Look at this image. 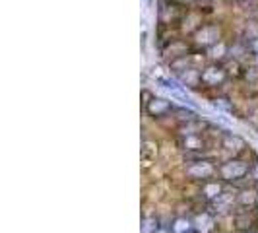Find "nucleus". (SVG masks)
Segmentation results:
<instances>
[{
  "label": "nucleus",
  "instance_id": "14",
  "mask_svg": "<svg viewBox=\"0 0 258 233\" xmlns=\"http://www.w3.org/2000/svg\"><path fill=\"white\" fill-rule=\"evenodd\" d=\"M179 119L181 121H192L194 119V111H190V109H179Z\"/></svg>",
  "mask_w": 258,
  "mask_h": 233
},
{
  "label": "nucleus",
  "instance_id": "17",
  "mask_svg": "<svg viewBox=\"0 0 258 233\" xmlns=\"http://www.w3.org/2000/svg\"><path fill=\"white\" fill-rule=\"evenodd\" d=\"M249 49H251V51L255 53V56H257L258 54V37H255V39L249 43Z\"/></svg>",
  "mask_w": 258,
  "mask_h": 233
},
{
  "label": "nucleus",
  "instance_id": "4",
  "mask_svg": "<svg viewBox=\"0 0 258 233\" xmlns=\"http://www.w3.org/2000/svg\"><path fill=\"white\" fill-rule=\"evenodd\" d=\"M249 171V167H247V163H243V161H227L223 167H221V175L225 177V179H239V177H243L245 173Z\"/></svg>",
  "mask_w": 258,
  "mask_h": 233
},
{
  "label": "nucleus",
  "instance_id": "8",
  "mask_svg": "<svg viewBox=\"0 0 258 233\" xmlns=\"http://www.w3.org/2000/svg\"><path fill=\"white\" fill-rule=\"evenodd\" d=\"M223 146L229 150V152H239L241 148H245V140L237 134H225L223 138Z\"/></svg>",
  "mask_w": 258,
  "mask_h": 233
},
{
  "label": "nucleus",
  "instance_id": "2",
  "mask_svg": "<svg viewBox=\"0 0 258 233\" xmlns=\"http://www.w3.org/2000/svg\"><path fill=\"white\" fill-rule=\"evenodd\" d=\"M173 109V103L169 101V99H165V97H155V95H151L147 101H146V111H147V115L149 117H163V115H167L169 111Z\"/></svg>",
  "mask_w": 258,
  "mask_h": 233
},
{
  "label": "nucleus",
  "instance_id": "10",
  "mask_svg": "<svg viewBox=\"0 0 258 233\" xmlns=\"http://www.w3.org/2000/svg\"><path fill=\"white\" fill-rule=\"evenodd\" d=\"M196 228L200 230L202 233H206L210 228H212V220H210V216L208 214H202V216H198L196 218Z\"/></svg>",
  "mask_w": 258,
  "mask_h": 233
},
{
  "label": "nucleus",
  "instance_id": "9",
  "mask_svg": "<svg viewBox=\"0 0 258 233\" xmlns=\"http://www.w3.org/2000/svg\"><path fill=\"white\" fill-rule=\"evenodd\" d=\"M208 54H210L212 60H221V58H225V54H227V45H225L223 41H220V43H216L214 47L208 49Z\"/></svg>",
  "mask_w": 258,
  "mask_h": 233
},
{
  "label": "nucleus",
  "instance_id": "12",
  "mask_svg": "<svg viewBox=\"0 0 258 233\" xmlns=\"http://www.w3.org/2000/svg\"><path fill=\"white\" fill-rule=\"evenodd\" d=\"M204 193H206L210 198H216V197H220V193H221V187H220L218 183H210V185H206Z\"/></svg>",
  "mask_w": 258,
  "mask_h": 233
},
{
  "label": "nucleus",
  "instance_id": "3",
  "mask_svg": "<svg viewBox=\"0 0 258 233\" xmlns=\"http://www.w3.org/2000/svg\"><path fill=\"white\" fill-rule=\"evenodd\" d=\"M225 78H227L225 70H223L221 66H218V64H212V66H206V68L202 70V82H204L206 86H210V88H216V86H221V84L225 82Z\"/></svg>",
  "mask_w": 258,
  "mask_h": 233
},
{
  "label": "nucleus",
  "instance_id": "13",
  "mask_svg": "<svg viewBox=\"0 0 258 233\" xmlns=\"http://www.w3.org/2000/svg\"><path fill=\"white\" fill-rule=\"evenodd\" d=\"M188 228H190V224H188L186 220H177L173 230H175V233H183V232H186Z\"/></svg>",
  "mask_w": 258,
  "mask_h": 233
},
{
  "label": "nucleus",
  "instance_id": "1",
  "mask_svg": "<svg viewBox=\"0 0 258 233\" xmlns=\"http://www.w3.org/2000/svg\"><path fill=\"white\" fill-rule=\"evenodd\" d=\"M220 35H221V31H220L218 25H202V27H198L196 33H194V43H196L198 47L210 49V47H214L216 43H220Z\"/></svg>",
  "mask_w": 258,
  "mask_h": 233
},
{
  "label": "nucleus",
  "instance_id": "16",
  "mask_svg": "<svg viewBox=\"0 0 258 233\" xmlns=\"http://www.w3.org/2000/svg\"><path fill=\"white\" fill-rule=\"evenodd\" d=\"M255 200V193H243V202L245 204H251Z\"/></svg>",
  "mask_w": 258,
  "mask_h": 233
},
{
  "label": "nucleus",
  "instance_id": "18",
  "mask_svg": "<svg viewBox=\"0 0 258 233\" xmlns=\"http://www.w3.org/2000/svg\"><path fill=\"white\" fill-rule=\"evenodd\" d=\"M255 62H257V66H258V54L255 56Z\"/></svg>",
  "mask_w": 258,
  "mask_h": 233
},
{
  "label": "nucleus",
  "instance_id": "6",
  "mask_svg": "<svg viewBox=\"0 0 258 233\" xmlns=\"http://www.w3.org/2000/svg\"><path fill=\"white\" fill-rule=\"evenodd\" d=\"M179 80L184 88H196L202 82V72H198L196 68H186L179 74Z\"/></svg>",
  "mask_w": 258,
  "mask_h": 233
},
{
  "label": "nucleus",
  "instance_id": "15",
  "mask_svg": "<svg viewBox=\"0 0 258 233\" xmlns=\"http://www.w3.org/2000/svg\"><path fill=\"white\" fill-rule=\"evenodd\" d=\"M225 101H229V99H227V97H216V99H214L216 107H221V109H225V111H227V109H231V105H229V103H225Z\"/></svg>",
  "mask_w": 258,
  "mask_h": 233
},
{
  "label": "nucleus",
  "instance_id": "7",
  "mask_svg": "<svg viewBox=\"0 0 258 233\" xmlns=\"http://www.w3.org/2000/svg\"><path fill=\"white\" fill-rule=\"evenodd\" d=\"M186 173H188L190 177H194V179H202V177H210V175L214 173V167H212L210 163H206V161H200V163L190 165V167L186 169Z\"/></svg>",
  "mask_w": 258,
  "mask_h": 233
},
{
  "label": "nucleus",
  "instance_id": "11",
  "mask_svg": "<svg viewBox=\"0 0 258 233\" xmlns=\"http://www.w3.org/2000/svg\"><path fill=\"white\" fill-rule=\"evenodd\" d=\"M200 146H202V142H200V138H198V136L188 134V136L184 138V148H188V150H198Z\"/></svg>",
  "mask_w": 258,
  "mask_h": 233
},
{
  "label": "nucleus",
  "instance_id": "5",
  "mask_svg": "<svg viewBox=\"0 0 258 233\" xmlns=\"http://www.w3.org/2000/svg\"><path fill=\"white\" fill-rule=\"evenodd\" d=\"M157 158V144L155 142H149V140H144L142 142V148H140V161L147 167L155 161Z\"/></svg>",
  "mask_w": 258,
  "mask_h": 233
}]
</instances>
